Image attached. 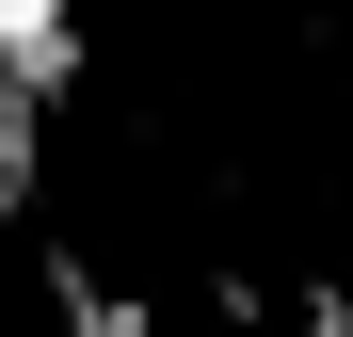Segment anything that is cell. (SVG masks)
I'll use <instances>...</instances> for the list:
<instances>
[{
    "label": "cell",
    "mask_w": 353,
    "mask_h": 337,
    "mask_svg": "<svg viewBox=\"0 0 353 337\" xmlns=\"http://www.w3.org/2000/svg\"><path fill=\"white\" fill-rule=\"evenodd\" d=\"M0 48H17L32 96H65L81 81V0H0Z\"/></svg>",
    "instance_id": "6da1fadb"
},
{
    "label": "cell",
    "mask_w": 353,
    "mask_h": 337,
    "mask_svg": "<svg viewBox=\"0 0 353 337\" xmlns=\"http://www.w3.org/2000/svg\"><path fill=\"white\" fill-rule=\"evenodd\" d=\"M48 305H65L81 337H161V321H145L129 289H112V273H97V257H48Z\"/></svg>",
    "instance_id": "7a4b0ae2"
}]
</instances>
